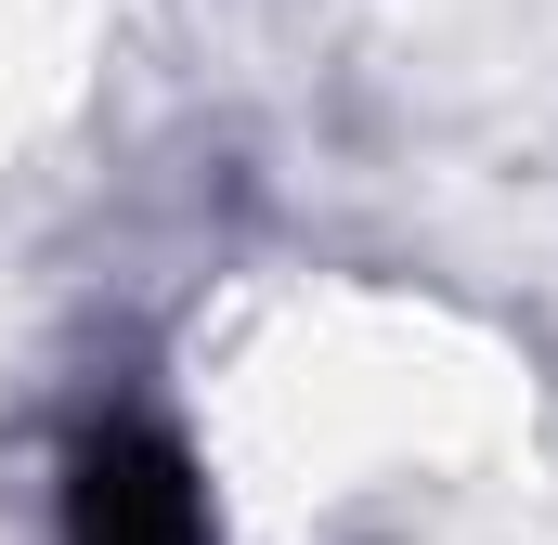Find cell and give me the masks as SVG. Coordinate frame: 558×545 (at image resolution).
Returning <instances> with one entry per match:
<instances>
[{"label": "cell", "instance_id": "1", "mask_svg": "<svg viewBox=\"0 0 558 545\" xmlns=\"http://www.w3.org/2000/svg\"><path fill=\"white\" fill-rule=\"evenodd\" d=\"M65 545H221L195 455L156 415H92L65 441Z\"/></svg>", "mask_w": 558, "mask_h": 545}]
</instances>
